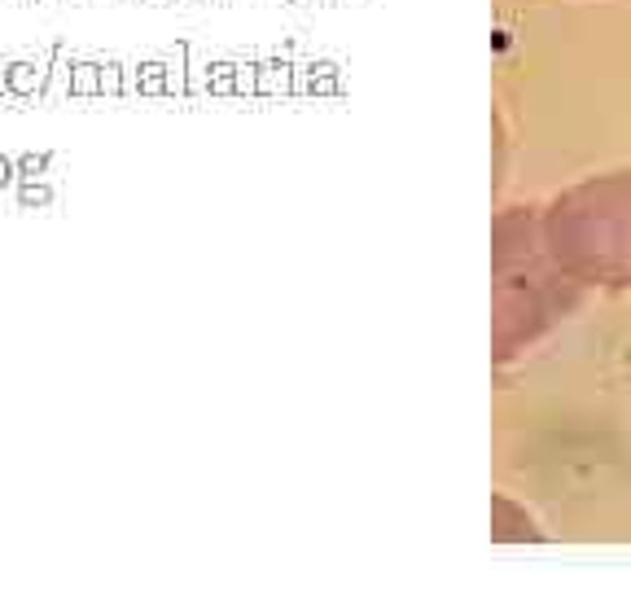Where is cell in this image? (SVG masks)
Returning <instances> with one entry per match:
<instances>
[{
	"instance_id": "6da1fadb",
	"label": "cell",
	"mask_w": 631,
	"mask_h": 592,
	"mask_svg": "<svg viewBox=\"0 0 631 592\" xmlns=\"http://www.w3.org/2000/svg\"><path fill=\"white\" fill-rule=\"evenodd\" d=\"M0 75H5V92H9V97H22V101H26V97H44V92H48V66L44 62L18 58V62L5 66Z\"/></svg>"
},
{
	"instance_id": "7a4b0ae2",
	"label": "cell",
	"mask_w": 631,
	"mask_h": 592,
	"mask_svg": "<svg viewBox=\"0 0 631 592\" xmlns=\"http://www.w3.org/2000/svg\"><path fill=\"white\" fill-rule=\"evenodd\" d=\"M66 92H75V97L101 92V66H92V62L70 66V88H66Z\"/></svg>"
},
{
	"instance_id": "3957f363",
	"label": "cell",
	"mask_w": 631,
	"mask_h": 592,
	"mask_svg": "<svg viewBox=\"0 0 631 592\" xmlns=\"http://www.w3.org/2000/svg\"><path fill=\"white\" fill-rule=\"evenodd\" d=\"M48 163H53V158H48V153H22L18 158V180H40L44 172H48Z\"/></svg>"
},
{
	"instance_id": "277c9868",
	"label": "cell",
	"mask_w": 631,
	"mask_h": 592,
	"mask_svg": "<svg viewBox=\"0 0 631 592\" xmlns=\"http://www.w3.org/2000/svg\"><path fill=\"white\" fill-rule=\"evenodd\" d=\"M48 197H53V189L40 185V180H22V185H18V202L26 206V211H31V206H44Z\"/></svg>"
},
{
	"instance_id": "5b68a950",
	"label": "cell",
	"mask_w": 631,
	"mask_h": 592,
	"mask_svg": "<svg viewBox=\"0 0 631 592\" xmlns=\"http://www.w3.org/2000/svg\"><path fill=\"white\" fill-rule=\"evenodd\" d=\"M101 92H119V66L114 62L101 66Z\"/></svg>"
},
{
	"instance_id": "8992f818",
	"label": "cell",
	"mask_w": 631,
	"mask_h": 592,
	"mask_svg": "<svg viewBox=\"0 0 631 592\" xmlns=\"http://www.w3.org/2000/svg\"><path fill=\"white\" fill-rule=\"evenodd\" d=\"M14 180H18V163L0 153V189H5V185H14Z\"/></svg>"
},
{
	"instance_id": "52a82bcc",
	"label": "cell",
	"mask_w": 631,
	"mask_h": 592,
	"mask_svg": "<svg viewBox=\"0 0 631 592\" xmlns=\"http://www.w3.org/2000/svg\"><path fill=\"white\" fill-rule=\"evenodd\" d=\"M141 88H145V92L163 88V79H158V66H145V75H141Z\"/></svg>"
},
{
	"instance_id": "ba28073f",
	"label": "cell",
	"mask_w": 631,
	"mask_h": 592,
	"mask_svg": "<svg viewBox=\"0 0 631 592\" xmlns=\"http://www.w3.org/2000/svg\"><path fill=\"white\" fill-rule=\"evenodd\" d=\"M0 92H5V75H0Z\"/></svg>"
}]
</instances>
